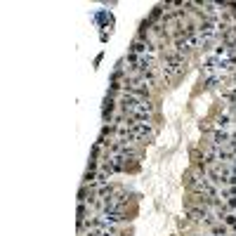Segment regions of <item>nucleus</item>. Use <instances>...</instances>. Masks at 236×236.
<instances>
[{
  "label": "nucleus",
  "mask_w": 236,
  "mask_h": 236,
  "mask_svg": "<svg viewBox=\"0 0 236 236\" xmlns=\"http://www.w3.org/2000/svg\"><path fill=\"white\" fill-rule=\"evenodd\" d=\"M224 222H227V224H229V227H236V215H227V217H224Z\"/></svg>",
  "instance_id": "2"
},
{
  "label": "nucleus",
  "mask_w": 236,
  "mask_h": 236,
  "mask_svg": "<svg viewBox=\"0 0 236 236\" xmlns=\"http://www.w3.org/2000/svg\"><path fill=\"white\" fill-rule=\"evenodd\" d=\"M227 205H229V208H236V199H234V196H229V201H227Z\"/></svg>",
  "instance_id": "3"
},
{
  "label": "nucleus",
  "mask_w": 236,
  "mask_h": 236,
  "mask_svg": "<svg viewBox=\"0 0 236 236\" xmlns=\"http://www.w3.org/2000/svg\"><path fill=\"white\" fill-rule=\"evenodd\" d=\"M213 234H215V236H229V231H227L224 224H215V227H213Z\"/></svg>",
  "instance_id": "1"
}]
</instances>
